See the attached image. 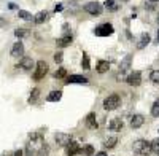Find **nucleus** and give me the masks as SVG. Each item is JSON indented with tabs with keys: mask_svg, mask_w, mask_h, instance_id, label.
Listing matches in <instances>:
<instances>
[{
	"mask_svg": "<svg viewBox=\"0 0 159 156\" xmlns=\"http://www.w3.org/2000/svg\"><path fill=\"white\" fill-rule=\"evenodd\" d=\"M45 139L42 137V134H32L30 135V140L27 142L25 145V154L27 156H32V154H38L40 150L45 147Z\"/></svg>",
	"mask_w": 159,
	"mask_h": 156,
	"instance_id": "f257e3e1",
	"label": "nucleus"
},
{
	"mask_svg": "<svg viewBox=\"0 0 159 156\" xmlns=\"http://www.w3.org/2000/svg\"><path fill=\"white\" fill-rule=\"evenodd\" d=\"M132 148L137 154H150L151 153V142H147L145 139H139L132 144Z\"/></svg>",
	"mask_w": 159,
	"mask_h": 156,
	"instance_id": "f03ea898",
	"label": "nucleus"
},
{
	"mask_svg": "<svg viewBox=\"0 0 159 156\" xmlns=\"http://www.w3.org/2000/svg\"><path fill=\"white\" fill-rule=\"evenodd\" d=\"M119 105H121V97H119V94H110L103 100V108L105 110H116Z\"/></svg>",
	"mask_w": 159,
	"mask_h": 156,
	"instance_id": "7ed1b4c3",
	"label": "nucleus"
},
{
	"mask_svg": "<svg viewBox=\"0 0 159 156\" xmlns=\"http://www.w3.org/2000/svg\"><path fill=\"white\" fill-rule=\"evenodd\" d=\"M48 64L45 61H38L37 62V66H35V72H34V80L38 81V80H42V78H45V75L48 73Z\"/></svg>",
	"mask_w": 159,
	"mask_h": 156,
	"instance_id": "20e7f679",
	"label": "nucleus"
},
{
	"mask_svg": "<svg viewBox=\"0 0 159 156\" xmlns=\"http://www.w3.org/2000/svg\"><path fill=\"white\" fill-rule=\"evenodd\" d=\"M94 34L97 37H108V35L113 34V25L111 24H102V25L94 29Z\"/></svg>",
	"mask_w": 159,
	"mask_h": 156,
	"instance_id": "39448f33",
	"label": "nucleus"
},
{
	"mask_svg": "<svg viewBox=\"0 0 159 156\" xmlns=\"http://www.w3.org/2000/svg\"><path fill=\"white\" fill-rule=\"evenodd\" d=\"M84 11H88L89 15H100L102 13V5L99 3V2H89V3H86L84 5Z\"/></svg>",
	"mask_w": 159,
	"mask_h": 156,
	"instance_id": "423d86ee",
	"label": "nucleus"
},
{
	"mask_svg": "<svg viewBox=\"0 0 159 156\" xmlns=\"http://www.w3.org/2000/svg\"><path fill=\"white\" fill-rule=\"evenodd\" d=\"M54 140H56V144H57L59 147H67L70 142H72L70 135L65 134V132H57V134L54 135Z\"/></svg>",
	"mask_w": 159,
	"mask_h": 156,
	"instance_id": "0eeeda50",
	"label": "nucleus"
},
{
	"mask_svg": "<svg viewBox=\"0 0 159 156\" xmlns=\"http://www.w3.org/2000/svg\"><path fill=\"white\" fill-rule=\"evenodd\" d=\"M65 85H73V83H78V85H86L88 83V78L83 76V75H70L65 78Z\"/></svg>",
	"mask_w": 159,
	"mask_h": 156,
	"instance_id": "6e6552de",
	"label": "nucleus"
},
{
	"mask_svg": "<svg viewBox=\"0 0 159 156\" xmlns=\"http://www.w3.org/2000/svg\"><path fill=\"white\" fill-rule=\"evenodd\" d=\"M126 81H127V85H130V86H139V85L142 83V73H140L139 70L129 73V76L126 78Z\"/></svg>",
	"mask_w": 159,
	"mask_h": 156,
	"instance_id": "1a4fd4ad",
	"label": "nucleus"
},
{
	"mask_svg": "<svg viewBox=\"0 0 159 156\" xmlns=\"http://www.w3.org/2000/svg\"><path fill=\"white\" fill-rule=\"evenodd\" d=\"M19 66H21V69H24V70H32V69L37 66V64L34 62L32 57H27V56H25V57H22V59L19 61ZM19 66H18V67H19Z\"/></svg>",
	"mask_w": 159,
	"mask_h": 156,
	"instance_id": "9d476101",
	"label": "nucleus"
},
{
	"mask_svg": "<svg viewBox=\"0 0 159 156\" xmlns=\"http://www.w3.org/2000/svg\"><path fill=\"white\" fill-rule=\"evenodd\" d=\"M80 151H81V148H80V145L76 144V142H70V144L65 147V154L67 156H75Z\"/></svg>",
	"mask_w": 159,
	"mask_h": 156,
	"instance_id": "9b49d317",
	"label": "nucleus"
},
{
	"mask_svg": "<svg viewBox=\"0 0 159 156\" xmlns=\"http://www.w3.org/2000/svg\"><path fill=\"white\" fill-rule=\"evenodd\" d=\"M143 123H145V118H143L142 115H134V116L130 118V127H132V129H139V127H142Z\"/></svg>",
	"mask_w": 159,
	"mask_h": 156,
	"instance_id": "f8f14e48",
	"label": "nucleus"
},
{
	"mask_svg": "<svg viewBox=\"0 0 159 156\" xmlns=\"http://www.w3.org/2000/svg\"><path fill=\"white\" fill-rule=\"evenodd\" d=\"M123 126H124V123H123V120H119V118H113L108 123V129H110V131H115V132L116 131H121Z\"/></svg>",
	"mask_w": 159,
	"mask_h": 156,
	"instance_id": "ddd939ff",
	"label": "nucleus"
},
{
	"mask_svg": "<svg viewBox=\"0 0 159 156\" xmlns=\"http://www.w3.org/2000/svg\"><path fill=\"white\" fill-rule=\"evenodd\" d=\"M22 54H24V45H22L21 42H18V43L13 45V48H11V56H13V57H19V56H22Z\"/></svg>",
	"mask_w": 159,
	"mask_h": 156,
	"instance_id": "4468645a",
	"label": "nucleus"
},
{
	"mask_svg": "<svg viewBox=\"0 0 159 156\" xmlns=\"http://www.w3.org/2000/svg\"><path fill=\"white\" fill-rule=\"evenodd\" d=\"M86 126L89 127V129H97V126H99V123H97V118H96V113H89L88 116H86Z\"/></svg>",
	"mask_w": 159,
	"mask_h": 156,
	"instance_id": "2eb2a0df",
	"label": "nucleus"
},
{
	"mask_svg": "<svg viewBox=\"0 0 159 156\" xmlns=\"http://www.w3.org/2000/svg\"><path fill=\"white\" fill-rule=\"evenodd\" d=\"M70 43H72V35H64L56 40V45L59 48H67V46H70Z\"/></svg>",
	"mask_w": 159,
	"mask_h": 156,
	"instance_id": "dca6fc26",
	"label": "nucleus"
},
{
	"mask_svg": "<svg viewBox=\"0 0 159 156\" xmlns=\"http://www.w3.org/2000/svg\"><path fill=\"white\" fill-rule=\"evenodd\" d=\"M130 64H132V56H130V54L124 56V59L119 62V70H121V72H126L127 69H130Z\"/></svg>",
	"mask_w": 159,
	"mask_h": 156,
	"instance_id": "f3484780",
	"label": "nucleus"
},
{
	"mask_svg": "<svg viewBox=\"0 0 159 156\" xmlns=\"http://www.w3.org/2000/svg\"><path fill=\"white\" fill-rule=\"evenodd\" d=\"M150 40H151V37H150V34H142V35H140V38H139V43H137V48H139V49H143L145 46H147V45L150 43Z\"/></svg>",
	"mask_w": 159,
	"mask_h": 156,
	"instance_id": "a211bd4d",
	"label": "nucleus"
},
{
	"mask_svg": "<svg viewBox=\"0 0 159 156\" xmlns=\"http://www.w3.org/2000/svg\"><path fill=\"white\" fill-rule=\"evenodd\" d=\"M46 19H48V11H38L37 15L34 16V21H35V24H43Z\"/></svg>",
	"mask_w": 159,
	"mask_h": 156,
	"instance_id": "6ab92c4d",
	"label": "nucleus"
},
{
	"mask_svg": "<svg viewBox=\"0 0 159 156\" xmlns=\"http://www.w3.org/2000/svg\"><path fill=\"white\" fill-rule=\"evenodd\" d=\"M61 97H62V91L57 89V91H51L46 97V100L48 102H57V100H61Z\"/></svg>",
	"mask_w": 159,
	"mask_h": 156,
	"instance_id": "aec40b11",
	"label": "nucleus"
},
{
	"mask_svg": "<svg viewBox=\"0 0 159 156\" xmlns=\"http://www.w3.org/2000/svg\"><path fill=\"white\" fill-rule=\"evenodd\" d=\"M96 69H97V72H99V73H105V72H107V70L110 69V62H108V61H99Z\"/></svg>",
	"mask_w": 159,
	"mask_h": 156,
	"instance_id": "412c9836",
	"label": "nucleus"
},
{
	"mask_svg": "<svg viewBox=\"0 0 159 156\" xmlns=\"http://www.w3.org/2000/svg\"><path fill=\"white\" fill-rule=\"evenodd\" d=\"M15 35L18 38H27V37H30V30L29 29H24V27H19V29L15 30Z\"/></svg>",
	"mask_w": 159,
	"mask_h": 156,
	"instance_id": "4be33fe9",
	"label": "nucleus"
},
{
	"mask_svg": "<svg viewBox=\"0 0 159 156\" xmlns=\"http://www.w3.org/2000/svg\"><path fill=\"white\" fill-rule=\"evenodd\" d=\"M38 97H40V89H38V88H35V89H32L30 97L27 99V102H29V103H35V102L38 100Z\"/></svg>",
	"mask_w": 159,
	"mask_h": 156,
	"instance_id": "5701e85b",
	"label": "nucleus"
},
{
	"mask_svg": "<svg viewBox=\"0 0 159 156\" xmlns=\"http://www.w3.org/2000/svg\"><path fill=\"white\" fill-rule=\"evenodd\" d=\"M18 16L21 19H24V21H32L34 19V16L30 15L29 11H25V10H18Z\"/></svg>",
	"mask_w": 159,
	"mask_h": 156,
	"instance_id": "b1692460",
	"label": "nucleus"
},
{
	"mask_svg": "<svg viewBox=\"0 0 159 156\" xmlns=\"http://www.w3.org/2000/svg\"><path fill=\"white\" fill-rule=\"evenodd\" d=\"M116 144H118V139H116V137H108L107 140L103 142V147H105V148H113Z\"/></svg>",
	"mask_w": 159,
	"mask_h": 156,
	"instance_id": "393cba45",
	"label": "nucleus"
},
{
	"mask_svg": "<svg viewBox=\"0 0 159 156\" xmlns=\"http://www.w3.org/2000/svg\"><path fill=\"white\" fill-rule=\"evenodd\" d=\"M105 8H107L108 11H116L118 10L116 0H107V2H105Z\"/></svg>",
	"mask_w": 159,
	"mask_h": 156,
	"instance_id": "a878e982",
	"label": "nucleus"
},
{
	"mask_svg": "<svg viewBox=\"0 0 159 156\" xmlns=\"http://www.w3.org/2000/svg\"><path fill=\"white\" fill-rule=\"evenodd\" d=\"M80 153H83L84 156H92V154H94V147H92V145H84V148Z\"/></svg>",
	"mask_w": 159,
	"mask_h": 156,
	"instance_id": "bb28decb",
	"label": "nucleus"
},
{
	"mask_svg": "<svg viewBox=\"0 0 159 156\" xmlns=\"http://www.w3.org/2000/svg\"><path fill=\"white\" fill-rule=\"evenodd\" d=\"M151 115L154 116V118H159V99L153 103V107H151Z\"/></svg>",
	"mask_w": 159,
	"mask_h": 156,
	"instance_id": "cd10ccee",
	"label": "nucleus"
},
{
	"mask_svg": "<svg viewBox=\"0 0 159 156\" xmlns=\"http://www.w3.org/2000/svg\"><path fill=\"white\" fill-rule=\"evenodd\" d=\"M81 67L84 70H89L91 69V64H89V56L88 54H83V59H81Z\"/></svg>",
	"mask_w": 159,
	"mask_h": 156,
	"instance_id": "c85d7f7f",
	"label": "nucleus"
},
{
	"mask_svg": "<svg viewBox=\"0 0 159 156\" xmlns=\"http://www.w3.org/2000/svg\"><path fill=\"white\" fill-rule=\"evenodd\" d=\"M150 80H151L153 83L159 85V70H153V72L150 73Z\"/></svg>",
	"mask_w": 159,
	"mask_h": 156,
	"instance_id": "c756f323",
	"label": "nucleus"
},
{
	"mask_svg": "<svg viewBox=\"0 0 159 156\" xmlns=\"http://www.w3.org/2000/svg\"><path fill=\"white\" fill-rule=\"evenodd\" d=\"M151 151L156 153V154H159V139H154L151 142Z\"/></svg>",
	"mask_w": 159,
	"mask_h": 156,
	"instance_id": "7c9ffc66",
	"label": "nucleus"
},
{
	"mask_svg": "<svg viewBox=\"0 0 159 156\" xmlns=\"http://www.w3.org/2000/svg\"><path fill=\"white\" fill-rule=\"evenodd\" d=\"M54 76L56 78H65V76H67V70H65V69H59V70H56V73H54Z\"/></svg>",
	"mask_w": 159,
	"mask_h": 156,
	"instance_id": "2f4dec72",
	"label": "nucleus"
},
{
	"mask_svg": "<svg viewBox=\"0 0 159 156\" xmlns=\"http://www.w3.org/2000/svg\"><path fill=\"white\" fill-rule=\"evenodd\" d=\"M62 59H64V54L61 53V51H59V53H56V54H54V61H56L57 64H61V62H62Z\"/></svg>",
	"mask_w": 159,
	"mask_h": 156,
	"instance_id": "473e14b6",
	"label": "nucleus"
},
{
	"mask_svg": "<svg viewBox=\"0 0 159 156\" xmlns=\"http://www.w3.org/2000/svg\"><path fill=\"white\" fill-rule=\"evenodd\" d=\"M62 10H64V5H62V3H57V5H56V8H54V11H56V13H57V11H62Z\"/></svg>",
	"mask_w": 159,
	"mask_h": 156,
	"instance_id": "72a5a7b5",
	"label": "nucleus"
},
{
	"mask_svg": "<svg viewBox=\"0 0 159 156\" xmlns=\"http://www.w3.org/2000/svg\"><path fill=\"white\" fill-rule=\"evenodd\" d=\"M8 8H10V10H16V3H13V2L8 3Z\"/></svg>",
	"mask_w": 159,
	"mask_h": 156,
	"instance_id": "f704fd0d",
	"label": "nucleus"
},
{
	"mask_svg": "<svg viewBox=\"0 0 159 156\" xmlns=\"http://www.w3.org/2000/svg\"><path fill=\"white\" fill-rule=\"evenodd\" d=\"M13 156H22V150H16Z\"/></svg>",
	"mask_w": 159,
	"mask_h": 156,
	"instance_id": "c9c22d12",
	"label": "nucleus"
},
{
	"mask_svg": "<svg viewBox=\"0 0 159 156\" xmlns=\"http://www.w3.org/2000/svg\"><path fill=\"white\" fill-rule=\"evenodd\" d=\"M3 25H7V21L0 18V27H3Z\"/></svg>",
	"mask_w": 159,
	"mask_h": 156,
	"instance_id": "e433bc0d",
	"label": "nucleus"
},
{
	"mask_svg": "<svg viewBox=\"0 0 159 156\" xmlns=\"http://www.w3.org/2000/svg\"><path fill=\"white\" fill-rule=\"evenodd\" d=\"M96 156H108L105 151H99V153H96Z\"/></svg>",
	"mask_w": 159,
	"mask_h": 156,
	"instance_id": "4c0bfd02",
	"label": "nucleus"
},
{
	"mask_svg": "<svg viewBox=\"0 0 159 156\" xmlns=\"http://www.w3.org/2000/svg\"><path fill=\"white\" fill-rule=\"evenodd\" d=\"M157 42H159V30H157Z\"/></svg>",
	"mask_w": 159,
	"mask_h": 156,
	"instance_id": "58836bf2",
	"label": "nucleus"
},
{
	"mask_svg": "<svg viewBox=\"0 0 159 156\" xmlns=\"http://www.w3.org/2000/svg\"><path fill=\"white\" fill-rule=\"evenodd\" d=\"M151 2H159V0H151Z\"/></svg>",
	"mask_w": 159,
	"mask_h": 156,
	"instance_id": "ea45409f",
	"label": "nucleus"
},
{
	"mask_svg": "<svg viewBox=\"0 0 159 156\" xmlns=\"http://www.w3.org/2000/svg\"><path fill=\"white\" fill-rule=\"evenodd\" d=\"M157 22H159V15H157Z\"/></svg>",
	"mask_w": 159,
	"mask_h": 156,
	"instance_id": "a19ab883",
	"label": "nucleus"
}]
</instances>
